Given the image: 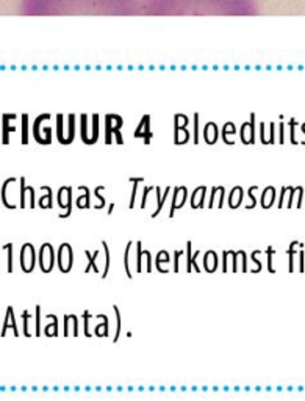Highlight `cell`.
I'll return each mask as SVG.
<instances>
[{"mask_svg":"<svg viewBox=\"0 0 305 401\" xmlns=\"http://www.w3.org/2000/svg\"><path fill=\"white\" fill-rule=\"evenodd\" d=\"M138 7V0H22L25 14H132Z\"/></svg>","mask_w":305,"mask_h":401,"instance_id":"cell-1","label":"cell"},{"mask_svg":"<svg viewBox=\"0 0 305 401\" xmlns=\"http://www.w3.org/2000/svg\"><path fill=\"white\" fill-rule=\"evenodd\" d=\"M144 13L150 14H185V13H227L253 14V0H146Z\"/></svg>","mask_w":305,"mask_h":401,"instance_id":"cell-2","label":"cell"},{"mask_svg":"<svg viewBox=\"0 0 305 401\" xmlns=\"http://www.w3.org/2000/svg\"><path fill=\"white\" fill-rule=\"evenodd\" d=\"M80 137L85 144H94L99 140V115H80Z\"/></svg>","mask_w":305,"mask_h":401,"instance_id":"cell-3","label":"cell"},{"mask_svg":"<svg viewBox=\"0 0 305 401\" xmlns=\"http://www.w3.org/2000/svg\"><path fill=\"white\" fill-rule=\"evenodd\" d=\"M57 119V140L61 143V144H69L74 141L75 138V119L77 116L74 113H69L68 115V124H64L66 121V116L63 113H58L55 116Z\"/></svg>","mask_w":305,"mask_h":401,"instance_id":"cell-4","label":"cell"},{"mask_svg":"<svg viewBox=\"0 0 305 401\" xmlns=\"http://www.w3.org/2000/svg\"><path fill=\"white\" fill-rule=\"evenodd\" d=\"M57 262V252L50 243H42L38 252V263L42 273H50Z\"/></svg>","mask_w":305,"mask_h":401,"instance_id":"cell-5","label":"cell"},{"mask_svg":"<svg viewBox=\"0 0 305 401\" xmlns=\"http://www.w3.org/2000/svg\"><path fill=\"white\" fill-rule=\"evenodd\" d=\"M74 263V251L69 243H61L57 251V265L61 273H69Z\"/></svg>","mask_w":305,"mask_h":401,"instance_id":"cell-6","label":"cell"},{"mask_svg":"<svg viewBox=\"0 0 305 401\" xmlns=\"http://www.w3.org/2000/svg\"><path fill=\"white\" fill-rule=\"evenodd\" d=\"M57 202L60 208H63L64 213H58L60 218H68L72 213V188L64 185L58 190L57 193Z\"/></svg>","mask_w":305,"mask_h":401,"instance_id":"cell-7","label":"cell"},{"mask_svg":"<svg viewBox=\"0 0 305 401\" xmlns=\"http://www.w3.org/2000/svg\"><path fill=\"white\" fill-rule=\"evenodd\" d=\"M36 265V251L31 243H24L21 248V268L24 273H31Z\"/></svg>","mask_w":305,"mask_h":401,"instance_id":"cell-8","label":"cell"},{"mask_svg":"<svg viewBox=\"0 0 305 401\" xmlns=\"http://www.w3.org/2000/svg\"><path fill=\"white\" fill-rule=\"evenodd\" d=\"M152 271V254L147 249H142V243L136 242V273Z\"/></svg>","mask_w":305,"mask_h":401,"instance_id":"cell-9","label":"cell"},{"mask_svg":"<svg viewBox=\"0 0 305 401\" xmlns=\"http://www.w3.org/2000/svg\"><path fill=\"white\" fill-rule=\"evenodd\" d=\"M21 181V190H19V207L21 208H35V188L25 185V177L19 179Z\"/></svg>","mask_w":305,"mask_h":401,"instance_id":"cell-10","label":"cell"},{"mask_svg":"<svg viewBox=\"0 0 305 401\" xmlns=\"http://www.w3.org/2000/svg\"><path fill=\"white\" fill-rule=\"evenodd\" d=\"M122 125H124V119L119 115L110 113L105 116V143L107 144L113 141V133L121 130Z\"/></svg>","mask_w":305,"mask_h":401,"instance_id":"cell-11","label":"cell"},{"mask_svg":"<svg viewBox=\"0 0 305 401\" xmlns=\"http://www.w3.org/2000/svg\"><path fill=\"white\" fill-rule=\"evenodd\" d=\"M188 199V188L186 187H175L172 193V201H171V210H169V218L174 216L177 208H182Z\"/></svg>","mask_w":305,"mask_h":401,"instance_id":"cell-12","label":"cell"},{"mask_svg":"<svg viewBox=\"0 0 305 401\" xmlns=\"http://www.w3.org/2000/svg\"><path fill=\"white\" fill-rule=\"evenodd\" d=\"M135 138H144V143L149 144L150 138H152V132H150V115H144L138 124V127L133 132Z\"/></svg>","mask_w":305,"mask_h":401,"instance_id":"cell-13","label":"cell"},{"mask_svg":"<svg viewBox=\"0 0 305 401\" xmlns=\"http://www.w3.org/2000/svg\"><path fill=\"white\" fill-rule=\"evenodd\" d=\"M233 273L236 271H243L247 273V254L246 251H232V268Z\"/></svg>","mask_w":305,"mask_h":401,"instance_id":"cell-14","label":"cell"},{"mask_svg":"<svg viewBox=\"0 0 305 401\" xmlns=\"http://www.w3.org/2000/svg\"><path fill=\"white\" fill-rule=\"evenodd\" d=\"M255 121H244L239 129V138L244 144H253L255 143Z\"/></svg>","mask_w":305,"mask_h":401,"instance_id":"cell-15","label":"cell"},{"mask_svg":"<svg viewBox=\"0 0 305 401\" xmlns=\"http://www.w3.org/2000/svg\"><path fill=\"white\" fill-rule=\"evenodd\" d=\"M8 328H11L14 331V335L16 337H19L21 332L18 329V326H16V320H14V309L11 306L7 307V314H5V318H4V325H2V337L7 335V331Z\"/></svg>","mask_w":305,"mask_h":401,"instance_id":"cell-16","label":"cell"},{"mask_svg":"<svg viewBox=\"0 0 305 401\" xmlns=\"http://www.w3.org/2000/svg\"><path fill=\"white\" fill-rule=\"evenodd\" d=\"M205 195H207V187L199 185L194 191L191 193L189 204L192 208H204L205 207Z\"/></svg>","mask_w":305,"mask_h":401,"instance_id":"cell-17","label":"cell"},{"mask_svg":"<svg viewBox=\"0 0 305 401\" xmlns=\"http://www.w3.org/2000/svg\"><path fill=\"white\" fill-rule=\"evenodd\" d=\"M219 138V129L218 124L213 121H208L204 127V140L207 144H215Z\"/></svg>","mask_w":305,"mask_h":401,"instance_id":"cell-18","label":"cell"},{"mask_svg":"<svg viewBox=\"0 0 305 401\" xmlns=\"http://www.w3.org/2000/svg\"><path fill=\"white\" fill-rule=\"evenodd\" d=\"M52 118V115L50 113H42V115H39V116H36L35 118V122H33V125H31V130H33V137H35V140L39 143V144H45V140H44V137L41 135V124L44 122V121H49Z\"/></svg>","mask_w":305,"mask_h":401,"instance_id":"cell-19","label":"cell"},{"mask_svg":"<svg viewBox=\"0 0 305 401\" xmlns=\"http://www.w3.org/2000/svg\"><path fill=\"white\" fill-rule=\"evenodd\" d=\"M224 198H226V188L224 187H213L210 193V201H208V207H218L222 208Z\"/></svg>","mask_w":305,"mask_h":401,"instance_id":"cell-20","label":"cell"},{"mask_svg":"<svg viewBox=\"0 0 305 401\" xmlns=\"http://www.w3.org/2000/svg\"><path fill=\"white\" fill-rule=\"evenodd\" d=\"M202 265H204V270H205L207 273H215V271L218 270V265H219L216 251H212V249H210V251H207V252L204 254Z\"/></svg>","mask_w":305,"mask_h":401,"instance_id":"cell-21","label":"cell"},{"mask_svg":"<svg viewBox=\"0 0 305 401\" xmlns=\"http://www.w3.org/2000/svg\"><path fill=\"white\" fill-rule=\"evenodd\" d=\"M243 198H244V190L243 187H233L232 191L229 193V198H227V202H229V207L230 208H238L239 205L243 204Z\"/></svg>","mask_w":305,"mask_h":401,"instance_id":"cell-22","label":"cell"},{"mask_svg":"<svg viewBox=\"0 0 305 401\" xmlns=\"http://www.w3.org/2000/svg\"><path fill=\"white\" fill-rule=\"evenodd\" d=\"M276 188L274 187H266L265 190H263V193H262V198H260V205L263 207V208H269V207H272V204H274V201H276Z\"/></svg>","mask_w":305,"mask_h":401,"instance_id":"cell-23","label":"cell"},{"mask_svg":"<svg viewBox=\"0 0 305 401\" xmlns=\"http://www.w3.org/2000/svg\"><path fill=\"white\" fill-rule=\"evenodd\" d=\"M191 138V133L188 127L183 125H174V143L175 144H183Z\"/></svg>","mask_w":305,"mask_h":401,"instance_id":"cell-24","label":"cell"},{"mask_svg":"<svg viewBox=\"0 0 305 401\" xmlns=\"http://www.w3.org/2000/svg\"><path fill=\"white\" fill-rule=\"evenodd\" d=\"M171 262V255H169V252L168 251H165V249H162L160 251L158 254H157V257H155V268L160 271V273H168L169 270L168 268H165L163 266V263H169Z\"/></svg>","mask_w":305,"mask_h":401,"instance_id":"cell-25","label":"cell"},{"mask_svg":"<svg viewBox=\"0 0 305 401\" xmlns=\"http://www.w3.org/2000/svg\"><path fill=\"white\" fill-rule=\"evenodd\" d=\"M11 118H18V115L16 113H5L4 116H2V125H4V144H8L10 143V140H8V137H10V132H14L16 130V127L14 125H10L8 124V121L11 119Z\"/></svg>","mask_w":305,"mask_h":401,"instance_id":"cell-26","label":"cell"},{"mask_svg":"<svg viewBox=\"0 0 305 401\" xmlns=\"http://www.w3.org/2000/svg\"><path fill=\"white\" fill-rule=\"evenodd\" d=\"M132 248H133V242H128L124 251V268L127 273V278L132 279L133 278V271H132V263H130V255H132Z\"/></svg>","mask_w":305,"mask_h":401,"instance_id":"cell-27","label":"cell"},{"mask_svg":"<svg viewBox=\"0 0 305 401\" xmlns=\"http://www.w3.org/2000/svg\"><path fill=\"white\" fill-rule=\"evenodd\" d=\"M100 251H94L92 254L89 251H85V255L88 257V265L85 266V273H89L91 270H94L95 273H99V265H97V259H99Z\"/></svg>","mask_w":305,"mask_h":401,"instance_id":"cell-28","label":"cell"},{"mask_svg":"<svg viewBox=\"0 0 305 401\" xmlns=\"http://www.w3.org/2000/svg\"><path fill=\"white\" fill-rule=\"evenodd\" d=\"M95 317H100V318H102V323L95 326L94 334L97 335V337H108V335H110V331H108L110 320H108V317L104 315V314H99V315H95Z\"/></svg>","mask_w":305,"mask_h":401,"instance_id":"cell-29","label":"cell"},{"mask_svg":"<svg viewBox=\"0 0 305 401\" xmlns=\"http://www.w3.org/2000/svg\"><path fill=\"white\" fill-rule=\"evenodd\" d=\"M45 317H47V318H50V320H52V323H50V325H47V326L44 328V334H45L47 337H49V335L57 337V335H58V325H60L58 317L54 315V314H47Z\"/></svg>","mask_w":305,"mask_h":401,"instance_id":"cell-30","label":"cell"},{"mask_svg":"<svg viewBox=\"0 0 305 401\" xmlns=\"http://www.w3.org/2000/svg\"><path fill=\"white\" fill-rule=\"evenodd\" d=\"M41 190H45L47 191V195L41 196L39 201H38V205L41 208H52L54 207V199H52V188L50 187H41Z\"/></svg>","mask_w":305,"mask_h":401,"instance_id":"cell-31","label":"cell"},{"mask_svg":"<svg viewBox=\"0 0 305 401\" xmlns=\"http://www.w3.org/2000/svg\"><path fill=\"white\" fill-rule=\"evenodd\" d=\"M78 190H83L85 191V195L82 196H78L77 198V207L78 208H89L91 207V196H89V190L88 187H78Z\"/></svg>","mask_w":305,"mask_h":401,"instance_id":"cell-32","label":"cell"},{"mask_svg":"<svg viewBox=\"0 0 305 401\" xmlns=\"http://www.w3.org/2000/svg\"><path fill=\"white\" fill-rule=\"evenodd\" d=\"M230 133H232V135L236 133V127H235V124H233L232 121L226 122V124H224V127H222V141H224V143L232 144V141H230V138H229Z\"/></svg>","mask_w":305,"mask_h":401,"instance_id":"cell-33","label":"cell"},{"mask_svg":"<svg viewBox=\"0 0 305 401\" xmlns=\"http://www.w3.org/2000/svg\"><path fill=\"white\" fill-rule=\"evenodd\" d=\"M130 182L133 184V188H132V195H130V202H128V208H133L135 207V198H136V193H138V184L142 182V177H130Z\"/></svg>","mask_w":305,"mask_h":401,"instance_id":"cell-34","label":"cell"},{"mask_svg":"<svg viewBox=\"0 0 305 401\" xmlns=\"http://www.w3.org/2000/svg\"><path fill=\"white\" fill-rule=\"evenodd\" d=\"M102 248L105 251V263H104V271H102V279H105L108 276V271H110V248H108V243L107 242H102Z\"/></svg>","mask_w":305,"mask_h":401,"instance_id":"cell-35","label":"cell"},{"mask_svg":"<svg viewBox=\"0 0 305 401\" xmlns=\"http://www.w3.org/2000/svg\"><path fill=\"white\" fill-rule=\"evenodd\" d=\"M113 310L116 314V332H115L113 342H118L119 337H121V331H122V320H121V310L118 309V306H113Z\"/></svg>","mask_w":305,"mask_h":401,"instance_id":"cell-36","label":"cell"},{"mask_svg":"<svg viewBox=\"0 0 305 401\" xmlns=\"http://www.w3.org/2000/svg\"><path fill=\"white\" fill-rule=\"evenodd\" d=\"M21 143L27 144L28 143V115H22V135H21Z\"/></svg>","mask_w":305,"mask_h":401,"instance_id":"cell-37","label":"cell"},{"mask_svg":"<svg viewBox=\"0 0 305 401\" xmlns=\"http://www.w3.org/2000/svg\"><path fill=\"white\" fill-rule=\"evenodd\" d=\"M4 249L7 251V254H8V257H7V268H8V273H13V263H14V260H13V243H7V245H4Z\"/></svg>","mask_w":305,"mask_h":401,"instance_id":"cell-38","label":"cell"},{"mask_svg":"<svg viewBox=\"0 0 305 401\" xmlns=\"http://www.w3.org/2000/svg\"><path fill=\"white\" fill-rule=\"evenodd\" d=\"M169 193H171V187H166V188H165V191H163L162 201H160V204L155 207V210H154V213H152V218L158 216V213L162 212V208H163V205H165V201H166V198H168V195H169Z\"/></svg>","mask_w":305,"mask_h":401,"instance_id":"cell-39","label":"cell"},{"mask_svg":"<svg viewBox=\"0 0 305 401\" xmlns=\"http://www.w3.org/2000/svg\"><path fill=\"white\" fill-rule=\"evenodd\" d=\"M192 125H194L192 127V129H194L192 130V141L197 144L199 143V113L192 115Z\"/></svg>","mask_w":305,"mask_h":401,"instance_id":"cell-40","label":"cell"},{"mask_svg":"<svg viewBox=\"0 0 305 401\" xmlns=\"http://www.w3.org/2000/svg\"><path fill=\"white\" fill-rule=\"evenodd\" d=\"M35 335H41V306L35 307Z\"/></svg>","mask_w":305,"mask_h":401,"instance_id":"cell-41","label":"cell"},{"mask_svg":"<svg viewBox=\"0 0 305 401\" xmlns=\"http://www.w3.org/2000/svg\"><path fill=\"white\" fill-rule=\"evenodd\" d=\"M174 125H183V127H188V125H189V118H188L186 115H182V113L174 115Z\"/></svg>","mask_w":305,"mask_h":401,"instance_id":"cell-42","label":"cell"},{"mask_svg":"<svg viewBox=\"0 0 305 401\" xmlns=\"http://www.w3.org/2000/svg\"><path fill=\"white\" fill-rule=\"evenodd\" d=\"M259 254H262V251H259V249H255L252 254H250V259H252V262L255 263V268L253 270H250L252 273H259V271H262V262L257 259V255Z\"/></svg>","mask_w":305,"mask_h":401,"instance_id":"cell-43","label":"cell"},{"mask_svg":"<svg viewBox=\"0 0 305 401\" xmlns=\"http://www.w3.org/2000/svg\"><path fill=\"white\" fill-rule=\"evenodd\" d=\"M104 188H105L104 185H99V187H95V188H94V196L99 199V205H95V208H102V207H105V198L100 195V191H102Z\"/></svg>","mask_w":305,"mask_h":401,"instance_id":"cell-44","label":"cell"},{"mask_svg":"<svg viewBox=\"0 0 305 401\" xmlns=\"http://www.w3.org/2000/svg\"><path fill=\"white\" fill-rule=\"evenodd\" d=\"M266 254H268V271H269V273H276L274 266H272V255L276 254V249L272 248V246H268Z\"/></svg>","mask_w":305,"mask_h":401,"instance_id":"cell-45","label":"cell"},{"mask_svg":"<svg viewBox=\"0 0 305 401\" xmlns=\"http://www.w3.org/2000/svg\"><path fill=\"white\" fill-rule=\"evenodd\" d=\"M255 190H259V187H257V185H252L250 188H247V196H249V199H250V204L246 205V208H253V207L257 205V199H255V196H253V191H255Z\"/></svg>","mask_w":305,"mask_h":401,"instance_id":"cell-46","label":"cell"},{"mask_svg":"<svg viewBox=\"0 0 305 401\" xmlns=\"http://www.w3.org/2000/svg\"><path fill=\"white\" fill-rule=\"evenodd\" d=\"M82 318H83V322H85V335H86V337H91V332H89V329H88V323H89V320L92 318V315L89 314V310H85V312L82 314Z\"/></svg>","mask_w":305,"mask_h":401,"instance_id":"cell-47","label":"cell"},{"mask_svg":"<svg viewBox=\"0 0 305 401\" xmlns=\"http://www.w3.org/2000/svg\"><path fill=\"white\" fill-rule=\"evenodd\" d=\"M191 257H192V254H191V242L186 243V271H192V265H191Z\"/></svg>","mask_w":305,"mask_h":401,"instance_id":"cell-48","label":"cell"},{"mask_svg":"<svg viewBox=\"0 0 305 401\" xmlns=\"http://www.w3.org/2000/svg\"><path fill=\"white\" fill-rule=\"evenodd\" d=\"M64 335H71V322H72V315H64Z\"/></svg>","mask_w":305,"mask_h":401,"instance_id":"cell-49","label":"cell"},{"mask_svg":"<svg viewBox=\"0 0 305 401\" xmlns=\"http://www.w3.org/2000/svg\"><path fill=\"white\" fill-rule=\"evenodd\" d=\"M31 317V314L28 310H24L22 314V320H24V335L25 337H30V332H28V318Z\"/></svg>","mask_w":305,"mask_h":401,"instance_id":"cell-50","label":"cell"},{"mask_svg":"<svg viewBox=\"0 0 305 401\" xmlns=\"http://www.w3.org/2000/svg\"><path fill=\"white\" fill-rule=\"evenodd\" d=\"M154 188H155V187H146V188H144V191H142V198H141V204H139L141 208H146V199H147V195L150 193V191H152Z\"/></svg>","mask_w":305,"mask_h":401,"instance_id":"cell-51","label":"cell"},{"mask_svg":"<svg viewBox=\"0 0 305 401\" xmlns=\"http://www.w3.org/2000/svg\"><path fill=\"white\" fill-rule=\"evenodd\" d=\"M186 251H182V249H179V251H175L172 255H174V271L177 273L179 271V259H180V255H183Z\"/></svg>","mask_w":305,"mask_h":401,"instance_id":"cell-52","label":"cell"},{"mask_svg":"<svg viewBox=\"0 0 305 401\" xmlns=\"http://www.w3.org/2000/svg\"><path fill=\"white\" fill-rule=\"evenodd\" d=\"M229 257H230V251H224L222 252V271H229Z\"/></svg>","mask_w":305,"mask_h":401,"instance_id":"cell-53","label":"cell"},{"mask_svg":"<svg viewBox=\"0 0 305 401\" xmlns=\"http://www.w3.org/2000/svg\"><path fill=\"white\" fill-rule=\"evenodd\" d=\"M42 130H44V138H45V144H50V143H52V127H49V125H45Z\"/></svg>","mask_w":305,"mask_h":401,"instance_id":"cell-54","label":"cell"},{"mask_svg":"<svg viewBox=\"0 0 305 401\" xmlns=\"http://www.w3.org/2000/svg\"><path fill=\"white\" fill-rule=\"evenodd\" d=\"M276 127L277 124L269 122V143H276Z\"/></svg>","mask_w":305,"mask_h":401,"instance_id":"cell-55","label":"cell"},{"mask_svg":"<svg viewBox=\"0 0 305 401\" xmlns=\"http://www.w3.org/2000/svg\"><path fill=\"white\" fill-rule=\"evenodd\" d=\"M265 129H266V122H260V140L263 144H269L268 143V137L265 133Z\"/></svg>","mask_w":305,"mask_h":401,"instance_id":"cell-56","label":"cell"},{"mask_svg":"<svg viewBox=\"0 0 305 401\" xmlns=\"http://www.w3.org/2000/svg\"><path fill=\"white\" fill-rule=\"evenodd\" d=\"M288 190H290V187H283L280 190V198H279V202H277V207H283V201H285V195L288 193Z\"/></svg>","mask_w":305,"mask_h":401,"instance_id":"cell-57","label":"cell"},{"mask_svg":"<svg viewBox=\"0 0 305 401\" xmlns=\"http://www.w3.org/2000/svg\"><path fill=\"white\" fill-rule=\"evenodd\" d=\"M279 143H285V124L279 122Z\"/></svg>","mask_w":305,"mask_h":401,"instance_id":"cell-58","label":"cell"},{"mask_svg":"<svg viewBox=\"0 0 305 401\" xmlns=\"http://www.w3.org/2000/svg\"><path fill=\"white\" fill-rule=\"evenodd\" d=\"M290 127H291V141L297 143V140H296V119H290Z\"/></svg>","mask_w":305,"mask_h":401,"instance_id":"cell-59","label":"cell"},{"mask_svg":"<svg viewBox=\"0 0 305 401\" xmlns=\"http://www.w3.org/2000/svg\"><path fill=\"white\" fill-rule=\"evenodd\" d=\"M113 210H115V202H111V204H110V207H108V210H107V213H108V215H111V213H113Z\"/></svg>","mask_w":305,"mask_h":401,"instance_id":"cell-60","label":"cell"}]
</instances>
